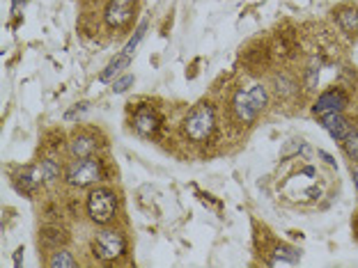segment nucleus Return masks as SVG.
Listing matches in <instances>:
<instances>
[{"label": "nucleus", "mask_w": 358, "mask_h": 268, "mask_svg": "<svg viewBox=\"0 0 358 268\" xmlns=\"http://www.w3.org/2000/svg\"><path fill=\"white\" fill-rule=\"evenodd\" d=\"M134 10L136 0H108L103 10V23L113 30L124 28L134 19Z\"/></svg>", "instance_id": "nucleus-6"}, {"label": "nucleus", "mask_w": 358, "mask_h": 268, "mask_svg": "<svg viewBox=\"0 0 358 268\" xmlns=\"http://www.w3.org/2000/svg\"><path fill=\"white\" fill-rule=\"evenodd\" d=\"M39 165H42L46 184H53V181H58V179H60V163L55 158H42V161H39Z\"/></svg>", "instance_id": "nucleus-17"}, {"label": "nucleus", "mask_w": 358, "mask_h": 268, "mask_svg": "<svg viewBox=\"0 0 358 268\" xmlns=\"http://www.w3.org/2000/svg\"><path fill=\"white\" fill-rule=\"evenodd\" d=\"M103 177V165L96 156L87 158H74L64 170V181L71 188H90L96 186Z\"/></svg>", "instance_id": "nucleus-4"}, {"label": "nucleus", "mask_w": 358, "mask_h": 268, "mask_svg": "<svg viewBox=\"0 0 358 268\" xmlns=\"http://www.w3.org/2000/svg\"><path fill=\"white\" fill-rule=\"evenodd\" d=\"M268 103V89L262 83H255L250 85L248 89H237L230 101V108H232V115L239 124H250L255 121L257 115L266 108Z\"/></svg>", "instance_id": "nucleus-1"}, {"label": "nucleus", "mask_w": 358, "mask_h": 268, "mask_svg": "<svg viewBox=\"0 0 358 268\" xmlns=\"http://www.w3.org/2000/svg\"><path fill=\"white\" fill-rule=\"evenodd\" d=\"M301 262V253L292 246H275V250L271 253V259H268V266H296Z\"/></svg>", "instance_id": "nucleus-12"}, {"label": "nucleus", "mask_w": 358, "mask_h": 268, "mask_svg": "<svg viewBox=\"0 0 358 268\" xmlns=\"http://www.w3.org/2000/svg\"><path fill=\"white\" fill-rule=\"evenodd\" d=\"M273 85H275V92H278L280 99H292V96L299 92L296 83L289 76H275Z\"/></svg>", "instance_id": "nucleus-16"}, {"label": "nucleus", "mask_w": 358, "mask_h": 268, "mask_svg": "<svg viewBox=\"0 0 358 268\" xmlns=\"http://www.w3.org/2000/svg\"><path fill=\"white\" fill-rule=\"evenodd\" d=\"M317 154H320V156H322L324 161H327V163H329V165H336V161H333V158L329 156V154H327V151H317Z\"/></svg>", "instance_id": "nucleus-23"}, {"label": "nucleus", "mask_w": 358, "mask_h": 268, "mask_svg": "<svg viewBox=\"0 0 358 268\" xmlns=\"http://www.w3.org/2000/svg\"><path fill=\"white\" fill-rule=\"evenodd\" d=\"M338 26L343 28L347 35H356L358 32V10L356 7H343L338 10Z\"/></svg>", "instance_id": "nucleus-14"}, {"label": "nucleus", "mask_w": 358, "mask_h": 268, "mask_svg": "<svg viewBox=\"0 0 358 268\" xmlns=\"http://www.w3.org/2000/svg\"><path fill=\"white\" fill-rule=\"evenodd\" d=\"M216 128V108L209 101L198 103L182 121V135L195 144L205 142Z\"/></svg>", "instance_id": "nucleus-2"}, {"label": "nucleus", "mask_w": 358, "mask_h": 268, "mask_svg": "<svg viewBox=\"0 0 358 268\" xmlns=\"http://www.w3.org/2000/svg\"><path fill=\"white\" fill-rule=\"evenodd\" d=\"M343 147H345V151H347V156L358 163V124H354V126H352V131L347 133L345 142H343Z\"/></svg>", "instance_id": "nucleus-19"}, {"label": "nucleus", "mask_w": 358, "mask_h": 268, "mask_svg": "<svg viewBox=\"0 0 358 268\" xmlns=\"http://www.w3.org/2000/svg\"><path fill=\"white\" fill-rule=\"evenodd\" d=\"M48 266L51 268H76L78 262L67 248H55L51 253V259H48Z\"/></svg>", "instance_id": "nucleus-15"}, {"label": "nucleus", "mask_w": 358, "mask_h": 268, "mask_svg": "<svg viewBox=\"0 0 358 268\" xmlns=\"http://www.w3.org/2000/svg\"><path fill=\"white\" fill-rule=\"evenodd\" d=\"M92 253L101 262H115L127 253V237L120 230H101L92 239Z\"/></svg>", "instance_id": "nucleus-5"}, {"label": "nucleus", "mask_w": 358, "mask_h": 268, "mask_svg": "<svg viewBox=\"0 0 358 268\" xmlns=\"http://www.w3.org/2000/svg\"><path fill=\"white\" fill-rule=\"evenodd\" d=\"M42 237H44L46 243H53L55 248H60V243H64V239H67V237H64V232H62V230H60V232H58V230H44Z\"/></svg>", "instance_id": "nucleus-22"}, {"label": "nucleus", "mask_w": 358, "mask_h": 268, "mask_svg": "<svg viewBox=\"0 0 358 268\" xmlns=\"http://www.w3.org/2000/svg\"><path fill=\"white\" fill-rule=\"evenodd\" d=\"M349 103V96L343 92L340 87H331L327 92H322L317 96V101L313 105V112L317 117H327V115H333V112H343Z\"/></svg>", "instance_id": "nucleus-7"}, {"label": "nucleus", "mask_w": 358, "mask_h": 268, "mask_svg": "<svg viewBox=\"0 0 358 268\" xmlns=\"http://www.w3.org/2000/svg\"><path fill=\"white\" fill-rule=\"evenodd\" d=\"M322 126L327 128V133L333 137L336 142H345L347 133L352 131V121H349L343 112H333V115L322 117Z\"/></svg>", "instance_id": "nucleus-10"}, {"label": "nucleus", "mask_w": 358, "mask_h": 268, "mask_svg": "<svg viewBox=\"0 0 358 268\" xmlns=\"http://www.w3.org/2000/svg\"><path fill=\"white\" fill-rule=\"evenodd\" d=\"M317 83H320V62H313L310 67L306 69V89L308 92H315Z\"/></svg>", "instance_id": "nucleus-20"}, {"label": "nucleus", "mask_w": 358, "mask_h": 268, "mask_svg": "<svg viewBox=\"0 0 358 268\" xmlns=\"http://www.w3.org/2000/svg\"><path fill=\"white\" fill-rule=\"evenodd\" d=\"M145 32H148V21H143L141 26L136 28V32H134V37L129 39L127 42V46L122 48V53L124 55H129V58H134V53H136V48H138V44L143 42V37H145Z\"/></svg>", "instance_id": "nucleus-18"}, {"label": "nucleus", "mask_w": 358, "mask_h": 268, "mask_svg": "<svg viewBox=\"0 0 358 268\" xmlns=\"http://www.w3.org/2000/svg\"><path fill=\"white\" fill-rule=\"evenodd\" d=\"M85 211L94 225H108L117 214V195L106 186H96L87 193Z\"/></svg>", "instance_id": "nucleus-3"}, {"label": "nucleus", "mask_w": 358, "mask_h": 268, "mask_svg": "<svg viewBox=\"0 0 358 268\" xmlns=\"http://www.w3.org/2000/svg\"><path fill=\"white\" fill-rule=\"evenodd\" d=\"M159 124H161L159 115H157V110H154L152 105H148V103L138 105L136 112H134V128H136L138 135H143V137L157 135Z\"/></svg>", "instance_id": "nucleus-8"}, {"label": "nucleus", "mask_w": 358, "mask_h": 268, "mask_svg": "<svg viewBox=\"0 0 358 268\" xmlns=\"http://www.w3.org/2000/svg\"><path fill=\"white\" fill-rule=\"evenodd\" d=\"M129 64H131V58L129 55H124V53H120V55H115L110 62H108V67H106L103 71H101V76H99V80L101 83H108V80H115L122 71H124Z\"/></svg>", "instance_id": "nucleus-13"}, {"label": "nucleus", "mask_w": 358, "mask_h": 268, "mask_svg": "<svg viewBox=\"0 0 358 268\" xmlns=\"http://www.w3.org/2000/svg\"><path fill=\"white\" fill-rule=\"evenodd\" d=\"M19 191H23L26 195H32L39 186L44 184V172H42V165H28L26 170L21 172L19 177Z\"/></svg>", "instance_id": "nucleus-11"}, {"label": "nucleus", "mask_w": 358, "mask_h": 268, "mask_svg": "<svg viewBox=\"0 0 358 268\" xmlns=\"http://www.w3.org/2000/svg\"><path fill=\"white\" fill-rule=\"evenodd\" d=\"M352 174H354V184H356V191H358V165L352 170Z\"/></svg>", "instance_id": "nucleus-24"}, {"label": "nucleus", "mask_w": 358, "mask_h": 268, "mask_svg": "<svg viewBox=\"0 0 358 268\" xmlns=\"http://www.w3.org/2000/svg\"><path fill=\"white\" fill-rule=\"evenodd\" d=\"M96 147H99V142H96V137L92 133H78L69 140L67 149H69V156L71 158H87V156H94Z\"/></svg>", "instance_id": "nucleus-9"}, {"label": "nucleus", "mask_w": 358, "mask_h": 268, "mask_svg": "<svg viewBox=\"0 0 358 268\" xmlns=\"http://www.w3.org/2000/svg\"><path fill=\"white\" fill-rule=\"evenodd\" d=\"M134 76L131 74H124V76H117L115 80H113V92L115 94H122V92H127L129 87L134 85Z\"/></svg>", "instance_id": "nucleus-21"}]
</instances>
